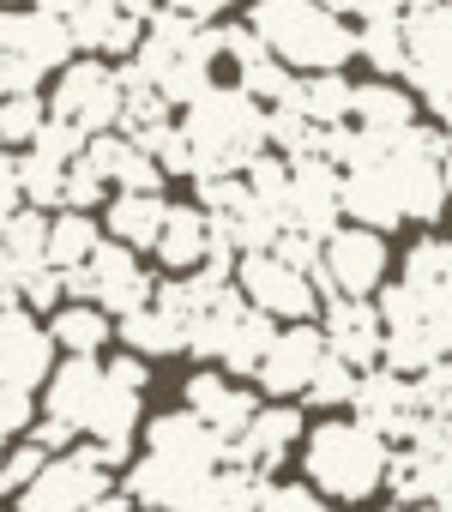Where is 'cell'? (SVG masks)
Returning a JSON list of instances; mask_svg holds the SVG:
<instances>
[{"label":"cell","instance_id":"1","mask_svg":"<svg viewBox=\"0 0 452 512\" xmlns=\"http://www.w3.org/2000/svg\"><path fill=\"white\" fill-rule=\"evenodd\" d=\"M181 133L193 145V181L199 175H242L260 151H272V127H266V103L242 85H205L181 115Z\"/></svg>","mask_w":452,"mask_h":512},{"label":"cell","instance_id":"2","mask_svg":"<svg viewBox=\"0 0 452 512\" xmlns=\"http://www.w3.org/2000/svg\"><path fill=\"white\" fill-rule=\"evenodd\" d=\"M302 476L338 500V506H362L386 488L392 476V440L380 428H368L362 416H320L308 434H302Z\"/></svg>","mask_w":452,"mask_h":512},{"label":"cell","instance_id":"3","mask_svg":"<svg viewBox=\"0 0 452 512\" xmlns=\"http://www.w3.org/2000/svg\"><path fill=\"white\" fill-rule=\"evenodd\" d=\"M121 67H127L133 79H145L163 103L187 109V103L211 85V73H217V25H199V19H187V13H175V7H157V13L145 19L139 49H133Z\"/></svg>","mask_w":452,"mask_h":512},{"label":"cell","instance_id":"4","mask_svg":"<svg viewBox=\"0 0 452 512\" xmlns=\"http://www.w3.org/2000/svg\"><path fill=\"white\" fill-rule=\"evenodd\" d=\"M248 25L290 73H344L356 61V31L320 0H254Z\"/></svg>","mask_w":452,"mask_h":512},{"label":"cell","instance_id":"5","mask_svg":"<svg viewBox=\"0 0 452 512\" xmlns=\"http://www.w3.org/2000/svg\"><path fill=\"white\" fill-rule=\"evenodd\" d=\"M236 290H242L266 320H278V326H290V320H320V308H326L320 278H314L308 266L284 260L278 247L236 253Z\"/></svg>","mask_w":452,"mask_h":512},{"label":"cell","instance_id":"6","mask_svg":"<svg viewBox=\"0 0 452 512\" xmlns=\"http://www.w3.org/2000/svg\"><path fill=\"white\" fill-rule=\"evenodd\" d=\"M121 103H127L121 61H103V55H73L55 73V91H49V115L67 121V127H79L85 139L121 127Z\"/></svg>","mask_w":452,"mask_h":512},{"label":"cell","instance_id":"7","mask_svg":"<svg viewBox=\"0 0 452 512\" xmlns=\"http://www.w3.org/2000/svg\"><path fill=\"white\" fill-rule=\"evenodd\" d=\"M115 488V470L97 458V446H67V452H49V464L13 494L19 512H85L97 494Z\"/></svg>","mask_w":452,"mask_h":512},{"label":"cell","instance_id":"8","mask_svg":"<svg viewBox=\"0 0 452 512\" xmlns=\"http://www.w3.org/2000/svg\"><path fill=\"white\" fill-rule=\"evenodd\" d=\"M386 266H392V247H386L380 229H368V223H338V229L320 241L314 278H320L326 296H374V290H386Z\"/></svg>","mask_w":452,"mask_h":512},{"label":"cell","instance_id":"9","mask_svg":"<svg viewBox=\"0 0 452 512\" xmlns=\"http://www.w3.org/2000/svg\"><path fill=\"white\" fill-rule=\"evenodd\" d=\"M67 296L103 302V308L121 320V314L145 308V302L157 296V284H151V272H145V260H139V247H127V241H115V235H103L91 260H85L79 272H67Z\"/></svg>","mask_w":452,"mask_h":512},{"label":"cell","instance_id":"10","mask_svg":"<svg viewBox=\"0 0 452 512\" xmlns=\"http://www.w3.org/2000/svg\"><path fill=\"white\" fill-rule=\"evenodd\" d=\"M338 223H344V169L320 151H296L290 157V217H284V229H296L308 241H326Z\"/></svg>","mask_w":452,"mask_h":512},{"label":"cell","instance_id":"11","mask_svg":"<svg viewBox=\"0 0 452 512\" xmlns=\"http://www.w3.org/2000/svg\"><path fill=\"white\" fill-rule=\"evenodd\" d=\"M326 356H332V344H326L320 320H290V326L272 332V344H266L254 380H260V392H272V398H302V392L314 386V374H320Z\"/></svg>","mask_w":452,"mask_h":512},{"label":"cell","instance_id":"12","mask_svg":"<svg viewBox=\"0 0 452 512\" xmlns=\"http://www.w3.org/2000/svg\"><path fill=\"white\" fill-rule=\"evenodd\" d=\"M0 43L13 49V61L31 79H49V73H61L79 55L73 25L61 13H43V7H7V13H0Z\"/></svg>","mask_w":452,"mask_h":512},{"label":"cell","instance_id":"13","mask_svg":"<svg viewBox=\"0 0 452 512\" xmlns=\"http://www.w3.org/2000/svg\"><path fill=\"white\" fill-rule=\"evenodd\" d=\"M302 434H308V422H302L296 398H272V404H260L254 422L230 440V464H248L254 476H272L284 458L302 452Z\"/></svg>","mask_w":452,"mask_h":512},{"label":"cell","instance_id":"14","mask_svg":"<svg viewBox=\"0 0 452 512\" xmlns=\"http://www.w3.org/2000/svg\"><path fill=\"white\" fill-rule=\"evenodd\" d=\"M350 416H362V422H368V428H380L386 440H404V434H410V422L422 416L416 374H398V368H386V362L362 368V374H356Z\"/></svg>","mask_w":452,"mask_h":512},{"label":"cell","instance_id":"15","mask_svg":"<svg viewBox=\"0 0 452 512\" xmlns=\"http://www.w3.org/2000/svg\"><path fill=\"white\" fill-rule=\"evenodd\" d=\"M320 332H326L332 356H344L350 368L386 362V320H380V302H368V296H326Z\"/></svg>","mask_w":452,"mask_h":512},{"label":"cell","instance_id":"16","mask_svg":"<svg viewBox=\"0 0 452 512\" xmlns=\"http://www.w3.org/2000/svg\"><path fill=\"white\" fill-rule=\"evenodd\" d=\"M55 374V338L49 326L37 320V308H0V380H13V386H49Z\"/></svg>","mask_w":452,"mask_h":512},{"label":"cell","instance_id":"17","mask_svg":"<svg viewBox=\"0 0 452 512\" xmlns=\"http://www.w3.org/2000/svg\"><path fill=\"white\" fill-rule=\"evenodd\" d=\"M139 434H145V452L175 458V464H187V470H217V464H230V440H223L217 428H205L187 404H181V410L145 416Z\"/></svg>","mask_w":452,"mask_h":512},{"label":"cell","instance_id":"18","mask_svg":"<svg viewBox=\"0 0 452 512\" xmlns=\"http://www.w3.org/2000/svg\"><path fill=\"white\" fill-rule=\"evenodd\" d=\"M181 404L205 422V428H217L223 440H236L248 422H254V410H260V392H248L230 368H199V374H187V386H181Z\"/></svg>","mask_w":452,"mask_h":512},{"label":"cell","instance_id":"19","mask_svg":"<svg viewBox=\"0 0 452 512\" xmlns=\"http://www.w3.org/2000/svg\"><path fill=\"white\" fill-rule=\"evenodd\" d=\"M103 392H109V368H103V356H67V362L49 374V392H43V416L67 422V428L85 440V428H91V416H97Z\"/></svg>","mask_w":452,"mask_h":512},{"label":"cell","instance_id":"20","mask_svg":"<svg viewBox=\"0 0 452 512\" xmlns=\"http://www.w3.org/2000/svg\"><path fill=\"white\" fill-rule=\"evenodd\" d=\"M205 476H211V470H187V464H175V458L139 452V458L127 464V482H121V488H127L139 506H151V512H193Z\"/></svg>","mask_w":452,"mask_h":512},{"label":"cell","instance_id":"21","mask_svg":"<svg viewBox=\"0 0 452 512\" xmlns=\"http://www.w3.org/2000/svg\"><path fill=\"white\" fill-rule=\"evenodd\" d=\"M217 247H230V241L211 229V211H205V205H169L163 235H157V247H151V260H157L163 272H193V266L211 260Z\"/></svg>","mask_w":452,"mask_h":512},{"label":"cell","instance_id":"22","mask_svg":"<svg viewBox=\"0 0 452 512\" xmlns=\"http://www.w3.org/2000/svg\"><path fill=\"white\" fill-rule=\"evenodd\" d=\"M67 25H73L79 55H103V61H127L139 49V37H145V19L115 7V0H85Z\"/></svg>","mask_w":452,"mask_h":512},{"label":"cell","instance_id":"23","mask_svg":"<svg viewBox=\"0 0 452 512\" xmlns=\"http://www.w3.org/2000/svg\"><path fill=\"white\" fill-rule=\"evenodd\" d=\"M163 217H169L163 187H121V193L103 199V235H115V241H127V247H139V253L157 247Z\"/></svg>","mask_w":452,"mask_h":512},{"label":"cell","instance_id":"24","mask_svg":"<svg viewBox=\"0 0 452 512\" xmlns=\"http://www.w3.org/2000/svg\"><path fill=\"white\" fill-rule=\"evenodd\" d=\"M350 127L356 133H368V139H398L404 127H416V97L404 91V85H392V79H368V85H356V103H350Z\"/></svg>","mask_w":452,"mask_h":512},{"label":"cell","instance_id":"25","mask_svg":"<svg viewBox=\"0 0 452 512\" xmlns=\"http://www.w3.org/2000/svg\"><path fill=\"white\" fill-rule=\"evenodd\" d=\"M115 338H121L127 350H139L145 362H169V356H181V350H187V320L151 296L145 308H133V314H121V320H115Z\"/></svg>","mask_w":452,"mask_h":512},{"label":"cell","instance_id":"26","mask_svg":"<svg viewBox=\"0 0 452 512\" xmlns=\"http://www.w3.org/2000/svg\"><path fill=\"white\" fill-rule=\"evenodd\" d=\"M49 338L55 350L67 356H103L115 344V314L103 302H85V296H67L55 314H49Z\"/></svg>","mask_w":452,"mask_h":512},{"label":"cell","instance_id":"27","mask_svg":"<svg viewBox=\"0 0 452 512\" xmlns=\"http://www.w3.org/2000/svg\"><path fill=\"white\" fill-rule=\"evenodd\" d=\"M97 241H103V223L91 211H79V205H61L49 217V266L55 272H79L97 253Z\"/></svg>","mask_w":452,"mask_h":512},{"label":"cell","instance_id":"28","mask_svg":"<svg viewBox=\"0 0 452 512\" xmlns=\"http://www.w3.org/2000/svg\"><path fill=\"white\" fill-rule=\"evenodd\" d=\"M79 157H55L49 145H25L19 151V187H25V205L37 211H61L67 205V169Z\"/></svg>","mask_w":452,"mask_h":512},{"label":"cell","instance_id":"29","mask_svg":"<svg viewBox=\"0 0 452 512\" xmlns=\"http://www.w3.org/2000/svg\"><path fill=\"white\" fill-rule=\"evenodd\" d=\"M350 103H356V85L344 73H302L296 85V109L314 127H350Z\"/></svg>","mask_w":452,"mask_h":512},{"label":"cell","instance_id":"30","mask_svg":"<svg viewBox=\"0 0 452 512\" xmlns=\"http://www.w3.org/2000/svg\"><path fill=\"white\" fill-rule=\"evenodd\" d=\"M356 55H362L380 79H404V73H410V37H404V19H362V31H356Z\"/></svg>","mask_w":452,"mask_h":512},{"label":"cell","instance_id":"31","mask_svg":"<svg viewBox=\"0 0 452 512\" xmlns=\"http://www.w3.org/2000/svg\"><path fill=\"white\" fill-rule=\"evenodd\" d=\"M260 488H266V476H254L248 464H217L205 476L193 512H254L260 506Z\"/></svg>","mask_w":452,"mask_h":512},{"label":"cell","instance_id":"32","mask_svg":"<svg viewBox=\"0 0 452 512\" xmlns=\"http://www.w3.org/2000/svg\"><path fill=\"white\" fill-rule=\"evenodd\" d=\"M398 278L428 290V296H440L452 308V241L446 235H422L416 247H404V272Z\"/></svg>","mask_w":452,"mask_h":512},{"label":"cell","instance_id":"33","mask_svg":"<svg viewBox=\"0 0 452 512\" xmlns=\"http://www.w3.org/2000/svg\"><path fill=\"white\" fill-rule=\"evenodd\" d=\"M272 332H278V320H266V314L248 302V314L236 320V332L223 338V356H217V368H230L236 380H254V368H260V356H266Z\"/></svg>","mask_w":452,"mask_h":512},{"label":"cell","instance_id":"34","mask_svg":"<svg viewBox=\"0 0 452 512\" xmlns=\"http://www.w3.org/2000/svg\"><path fill=\"white\" fill-rule=\"evenodd\" d=\"M43 127H49V97L19 91V97L0 103V151H25V145H37Z\"/></svg>","mask_w":452,"mask_h":512},{"label":"cell","instance_id":"35","mask_svg":"<svg viewBox=\"0 0 452 512\" xmlns=\"http://www.w3.org/2000/svg\"><path fill=\"white\" fill-rule=\"evenodd\" d=\"M356 374H362V368H350L344 356H326L320 374H314V386H308L302 398H308L314 410H344V404L356 398Z\"/></svg>","mask_w":452,"mask_h":512},{"label":"cell","instance_id":"36","mask_svg":"<svg viewBox=\"0 0 452 512\" xmlns=\"http://www.w3.org/2000/svg\"><path fill=\"white\" fill-rule=\"evenodd\" d=\"M254 512H338V500H326L308 476H302V482H272V476H266Z\"/></svg>","mask_w":452,"mask_h":512},{"label":"cell","instance_id":"37","mask_svg":"<svg viewBox=\"0 0 452 512\" xmlns=\"http://www.w3.org/2000/svg\"><path fill=\"white\" fill-rule=\"evenodd\" d=\"M43 464H49V446L25 434V440H19L13 452H0V494L13 500V494H19V488H25V482H31V476L43 470Z\"/></svg>","mask_w":452,"mask_h":512},{"label":"cell","instance_id":"38","mask_svg":"<svg viewBox=\"0 0 452 512\" xmlns=\"http://www.w3.org/2000/svg\"><path fill=\"white\" fill-rule=\"evenodd\" d=\"M31 422H37L31 386H13V380H0V440H19V434H31Z\"/></svg>","mask_w":452,"mask_h":512},{"label":"cell","instance_id":"39","mask_svg":"<svg viewBox=\"0 0 452 512\" xmlns=\"http://www.w3.org/2000/svg\"><path fill=\"white\" fill-rule=\"evenodd\" d=\"M25 205V187H19V151H0V217H13Z\"/></svg>","mask_w":452,"mask_h":512},{"label":"cell","instance_id":"40","mask_svg":"<svg viewBox=\"0 0 452 512\" xmlns=\"http://www.w3.org/2000/svg\"><path fill=\"white\" fill-rule=\"evenodd\" d=\"M19 91H37V79L13 61V49L7 43H0V103H7V97H19Z\"/></svg>","mask_w":452,"mask_h":512},{"label":"cell","instance_id":"41","mask_svg":"<svg viewBox=\"0 0 452 512\" xmlns=\"http://www.w3.org/2000/svg\"><path fill=\"white\" fill-rule=\"evenodd\" d=\"M175 13H187V19H199V25H217L230 7H242V0H169Z\"/></svg>","mask_w":452,"mask_h":512},{"label":"cell","instance_id":"42","mask_svg":"<svg viewBox=\"0 0 452 512\" xmlns=\"http://www.w3.org/2000/svg\"><path fill=\"white\" fill-rule=\"evenodd\" d=\"M410 7L416 0H362L356 19H410Z\"/></svg>","mask_w":452,"mask_h":512},{"label":"cell","instance_id":"43","mask_svg":"<svg viewBox=\"0 0 452 512\" xmlns=\"http://www.w3.org/2000/svg\"><path fill=\"white\" fill-rule=\"evenodd\" d=\"M85 512H139V500H133L127 488H109V494H97Z\"/></svg>","mask_w":452,"mask_h":512},{"label":"cell","instance_id":"44","mask_svg":"<svg viewBox=\"0 0 452 512\" xmlns=\"http://www.w3.org/2000/svg\"><path fill=\"white\" fill-rule=\"evenodd\" d=\"M25 7H43V13H61V19H73L85 0H25Z\"/></svg>","mask_w":452,"mask_h":512},{"label":"cell","instance_id":"45","mask_svg":"<svg viewBox=\"0 0 452 512\" xmlns=\"http://www.w3.org/2000/svg\"><path fill=\"white\" fill-rule=\"evenodd\" d=\"M115 7H127V13H139V19H151V13L163 7V0H115Z\"/></svg>","mask_w":452,"mask_h":512},{"label":"cell","instance_id":"46","mask_svg":"<svg viewBox=\"0 0 452 512\" xmlns=\"http://www.w3.org/2000/svg\"><path fill=\"white\" fill-rule=\"evenodd\" d=\"M320 7H332V13H356L362 0H320Z\"/></svg>","mask_w":452,"mask_h":512},{"label":"cell","instance_id":"47","mask_svg":"<svg viewBox=\"0 0 452 512\" xmlns=\"http://www.w3.org/2000/svg\"><path fill=\"white\" fill-rule=\"evenodd\" d=\"M386 512H440V506H404V500H398V506H386Z\"/></svg>","mask_w":452,"mask_h":512},{"label":"cell","instance_id":"48","mask_svg":"<svg viewBox=\"0 0 452 512\" xmlns=\"http://www.w3.org/2000/svg\"><path fill=\"white\" fill-rule=\"evenodd\" d=\"M446 205H452V157H446Z\"/></svg>","mask_w":452,"mask_h":512},{"label":"cell","instance_id":"49","mask_svg":"<svg viewBox=\"0 0 452 512\" xmlns=\"http://www.w3.org/2000/svg\"><path fill=\"white\" fill-rule=\"evenodd\" d=\"M0 512H7V506H0Z\"/></svg>","mask_w":452,"mask_h":512}]
</instances>
